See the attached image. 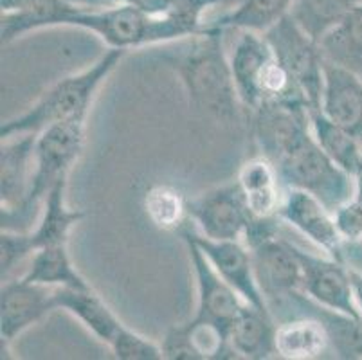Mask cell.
Listing matches in <instances>:
<instances>
[{
	"instance_id": "1",
	"label": "cell",
	"mask_w": 362,
	"mask_h": 360,
	"mask_svg": "<svg viewBox=\"0 0 362 360\" xmlns=\"http://www.w3.org/2000/svg\"><path fill=\"white\" fill-rule=\"evenodd\" d=\"M226 29L204 25L182 49L163 54L179 76L189 103L223 124L240 117V98L233 81L229 56L223 51Z\"/></svg>"
},
{
	"instance_id": "2",
	"label": "cell",
	"mask_w": 362,
	"mask_h": 360,
	"mask_svg": "<svg viewBox=\"0 0 362 360\" xmlns=\"http://www.w3.org/2000/svg\"><path fill=\"white\" fill-rule=\"evenodd\" d=\"M124 52L108 49L90 67L58 79L22 114L8 119L0 127V137L18 134H40L47 127L74 117H88L98 91L119 65Z\"/></svg>"
},
{
	"instance_id": "3",
	"label": "cell",
	"mask_w": 362,
	"mask_h": 360,
	"mask_svg": "<svg viewBox=\"0 0 362 360\" xmlns=\"http://www.w3.org/2000/svg\"><path fill=\"white\" fill-rule=\"evenodd\" d=\"M85 132L87 117H74L51 124L38 134L29 193L18 209L2 211V226L11 220L28 222L44 202L51 187L62 178H67L71 168L83 151Z\"/></svg>"
},
{
	"instance_id": "4",
	"label": "cell",
	"mask_w": 362,
	"mask_h": 360,
	"mask_svg": "<svg viewBox=\"0 0 362 360\" xmlns=\"http://www.w3.org/2000/svg\"><path fill=\"white\" fill-rule=\"evenodd\" d=\"M283 187L303 190L319 198L332 213L350 200L355 178L335 164L317 144L314 134L305 137L276 163Z\"/></svg>"
},
{
	"instance_id": "5",
	"label": "cell",
	"mask_w": 362,
	"mask_h": 360,
	"mask_svg": "<svg viewBox=\"0 0 362 360\" xmlns=\"http://www.w3.org/2000/svg\"><path fill=\"white\" fill-rule=\"evenodd\" d=\"M276 59L287 69L310 108H319L325 81V56L319 42L303 31L291 13L263 33Z\"/></svg>"
},
{
	"instance_id": "6",
	"label": "cell",
	"mask_w": 362,
	"mask_h": 360,
	"mask_svg": "<svg viewBox=\"0 0 362 360\" xmlns=\"http://www.w3.org/2000/svg\"><path fill=\"white\" fill-rule=\"evenodd\" d=\"M67 28L85 29L100 36L108 49L130 51L157 44L156 16L127 4H112L103 9L80 4L67 22Z\"/></svg>"
},
{
	"instance_id": "7",
	"label": "cell",
	"mask_w": 362,
	"mask_h": 360,
	"mask_svg": "<svg viewBox=\"0 0 362 360\" xmlns=\"http://www.w3.org/2000/svg\"><path fill=\"white\" fill-rule=\"evenodd\" d=\"M187 216L200 234L213 240H243L256 218L236 180L187 198Z\"/></svg>"
},
{
	"instance_id": "8",
	"label": "cell",
	"mask_w": 362,
	"mask_h": 360,
	"mask_svg": "<svg viewBox=\"0 0 362 360\" xmlns=\"http://www.w3.org/2000/svg\"><path fill=\"white\" fill-rule=\"evenodd\" d=\"M247 247L251 249L256 281L271 313L294 294L303 292V270L294 243L274 234Z\"/></svg>"
},
{
	"instance_id": "9",
	"label": "cell",
	"mask_w": 362,
	"mask_h": 360,
	"mask_svg": "<svg viewBox=\"0 0 362 360\" xmlns=\"http://www.w3.org/2000/svg\"><path fill=\"white\" fill-rule=\"evenodd\" d=\"M310 134V108L301 101H263L252 110V135L259 155L274 164Z\"/></svg>"
},
{
	"instance_id": "10",
	"label": "cell",
	"mask_w": 362,
	"mask_h": 360,
	"mask_svg": "<svg viewBox=\"0 0 362 360\" xmlns=\"http://www.w3.org/2000/svg\"><path fill=\"white\" fill-rule=\"evenodd\" d=\"M58 310L54 286L40 285L18 277L6 279L0 289V342L2 359L8 356L16 337L44 321Z\"/></svg>"
},
{
	"instance_id": "11",
	"label": "cell",
	"mask_w": 362,
	"mask_h": 360,
	"mask_svg": "<svg viewBox=\"0 0 362 360\" xmlns=\"http://www.w3.org/2000/svg\"><path fill=\"white\" fill-rule=\"evenodd\" d=\"M179 233L180 236L189 238L197 243L218 276L242 296L243 301L259 310L271 312L256 281L251 249L245 245L243 240H213L200 234L187 223Z\"/></svg>"
},
{
	"instance_id": "12",
	"label": "cell",
	"mask_w": 362,
	"mask_h": 360,
	"mask_svg": "<svg viewBox=\"0 0 362 360\" xmlns=\"http://www.w3.org/2000/svg\"><path fill=\"white\" fill-rule=\"evenodd\" d=\"M301 263L303 294L325 308L337 310L354 317H362L355 301L350 267L332 256H317L294 245Z\"/></svg>"
},
{
	"instance_id": "13",
	"label": "cell",
	"mask_w": 362,
	"mask_h": 360,
	"mask_svg": "<svg viewBox=\"0 0 362 360\" xmlns=\"http://www.w3.org/2000/svg\"><path fill=\"white\" fill-rule=\"evenodd\" d=\"M279 220L307 236L328 256L344 262V240L335 223L334 213L314 194L285 187L278 209Z\"/></svg>"
},
{
	"instance_id": "14",
	"label": "cell",
	"mask_w": 362,
	"mask_h": 360,
	"mask_svg": "<svg viewBox=\"0 0 362 360\" xmlns=\"http://www.w3.org/2000/svg\"><path fill=\"white\" fill-rule=\"evenodd\" d=\"M187 256L192 263L197 283V313L195 317L222 326L229 333V326L235 321L243 306L247 305L231 285H227L213 265L207 262L202 250L189 238H184Z\"/></svg>"
},
{
	"instance_id": "15",
	"label": "cell",
	"mask_w": 362,
	"mask_h": 360,
	"mask_svg": "<svg viewBox=\"0 0 362 360\" xmlns=\"http://www.w3.org/2000/svg\"><path fill=\"white\" fill-rule=\"evenodd\" d=\"M296 315H312L321 321L327 330L334 356L344 360L362 359V317L325 308L303 292L294 294L291 299L272 310V317H279L281 321Z\"/></svg>"
},
{
	"instance_id": "16",
	"label": "cell",
	"mask_w": 362,
	"mask_h": 360,
	"mask_svg": "<svg viewBox=\"0 0 362 360\" xmlns=\"http://www.w3.org/2000/svg\"><path fill=\"white\" fill-rule=\"evenodd\" d=\"M160 348L164 359L171 360L236 359L229 344L227 330L200 317L171 326L160 342Z\"/></svg>"
},
{
	"instance_id": "17",
	"label": "cell",
	"mask_w": 362,
	"mask_h": 360,
	"mask_svg": "<svg viewBox=\"0 0 362 360\" xmlns=\"http://www.w3.org/2000/svg\"><path fill=\"white\" fill-rule=\"evenodd\" d=\"M272 59L274 52L263 33L242 31L229 56V64L240 103L251 112L262 103L263 79Z\"/></svg>"
},
{
	"instance_id": "18",
	"label": "cell",
	"mask_w": 362,
	"mask_h": 360,
	"mask_svg": "<svg viewBox=\"0 0 362 360\" xmlns=\"http://www.w3.org/2000/svg\"><path fill=\"white\" fill-rule=\"evenodd\" d=\"M319 110L362 141V76L325 59Z\"/></svg>"
},
{
	"instance_id": "19",
	"label": "cell",
	"mask_w": 362,
	"mask_h": 360,
	"mask_svg": "<svg viewBox=\"0 0 362 360\" xmlns=\"http://www.w3.org/2000/svg\"><path fill=\"white\" fill-rule=\"evenodd\" d=\"M38 134H18L2 139L0 148V204L2 211L22 206L35 170V146Z\"/></svg>"
},
{
	"instance_id": "20",
	"label": "cell",
	"mask_w": 362,
	"mask_h": 360,
	"mask_svg": "<svg viewBox=\"0 0 362 360\" xmlns=\"http://www.w3.org/2000/svg\"><path fill=\"white\" fill-rule=\"evenodd\" d=\"M56 305L58 310H65L76 317L92 335L110 348L117 341V337L127 330L119 321V317L112 312L110 306L88 289H56Z\"/></svg>"
},
{
	"instance_id": "21",
	"label": "cell",
	"mask_w": 362,
	"mask_h": 360,
	"mask_svg": "<svg viewBox=\"0 0 362 360\" xmlns=\"http://www.w3.org/2000/svg\"><path fill=\"white\" fill-rule=\"evenodd\" d=\"M276 326L271 312L247 303L229 326V344L236 359L265 360L276 356Z\"/></svg>"
},
{
	"instance_id": "22",
	"label": "cell",
	"mask_w": 362,
	"mask_h": 360,
	"mask_svg": "<svg viewBox=\"0 0 362 360\" xmlns=\"http://www.w3.org/2000/svg\"><path fill=\"white\" fill-rule=\"evenodd\" d=\"M236 182L242 190L245 202L256 218L278 216L281 197L279 193L278 168L263 155H256L240 166Z\"/></svg>"
},
{
	"instance_id": "23",
	"label": "cell",
	"mask_w": 362,
	"mask_h": 360,
	"mask_svg": "<svg viewBox=\"0 0 362 360\" xmlns=\"http://www.w3.org/2000/svg\"><path fill=\"white\" fill-rule=\"evenodd\" d=\"M332 353L327 330L312 315L288 317L276 326V356L285 360H317Z\"/></svg>"
},
{
	"instance_id": "24",
	"label": "cell",
	"mask_w": 362,
	"mask_h": 360,
	"mask_svg": "<svg viewBox=\"0 0 362 360\" xmlns=\"http://www.w3.org/2000/svg\"><path fill=\"white\" fill-rule=\"evenodd\" d=\"M72 0H36L35 4L11 13H2L0 36L2 45L11 44L31 31L45 28H67V22L78 9Z\"/></svg>"
},
{
	"instance_id": "25",
	"label": "cell",
	"mask_w": 362,
	"mask_h": 360,
	"mask_svg": "<svg viewBox=\"0 0 362 360\" xmlns=\"http://www.w3.org/2000/svg\"><path fill=\"white\" fill-rule=\"evenodd\" d=\"M83 218V211L71 209L67 206V178L58 180L44 198V209H42L38 226L35 227V231H31L35 249L38 250L49 245H67L71 231Z\"/></svg>"
},
{
	"instance_id": "26",
	"label": "cell",
	"mask_w": 362,
	"mask_h": 360,
	"mask_svg": "<svg viewBox=\"0 0 362 360\" xmlns=\"http://www.w3.org/2000/svg\"><path fill=\"white\" fill-rule=\"evenodd\" d=\"M24 279L54 289H88L90 283L76 269L67 245L42 247L31 256Z\"/></svg>"
},
{
	"instance_id": "27",
	"label": "cell",
	"mask_w": 362,
	"mask_h": 360,
	"mask_svg": "<svg viewBox=\"0 0 362 360\" xmlns=\"http://www.w3.org/2000/svg\"><path fill=\"white\" fill-rule=\"evenodd\" d=\"M319 47L327 62L362 76V4L322 36Z\"/></svg>"
},
{
	"instance_id": "28",
	"label": "cell",
	"mask_w": 362,
	"mask_h": 360,
	"mask_svg": "<svg viewBox=\"0 0 362 360\" xmlns=\"http://www.w3.org/2000/svg\"><path fill=\"white\" fill-rule=\"evenodd\" d=\"M310 128L319 146L335 164L354 178L362 173V141L332 123L319 108H310Z\"/></svg>"
},
{
	"instance_id": "29",
	"label": "cell",
	"mask_w": 362,
	"mask_h": 360,
	"mask_svg": "<svg viewBox=\"0 0 362 360\" xmlns=\"http://www.w3.org/2000/svg\"><path fill=\"white\" fill-rule=\"evenodd\" d=\"M292 4L294 0H240L233 11L226 13L207 25L265 33L291 13Z\"/></svg>"
},
{
	"instance_id": "30",
	"label": "cell",
	"mask_w": 362,
	"mask_h": 360,
	"mask_svg": "<svg viewBox=\"0 0 362 360\" xmlns=\"http://www.w3.org/2000/svg\"><path fill=\"white\" fill-rule=\"evenodd\" d=\"M362 0H294L291 16L315 42L327 35Z\"/></svg>"
},
{
	"instance_id": "31",
	"label": "cell",
	"mask_w": 362,
	"mask_h": 360,
	"mask_svg": "<svg viewBox=\"0 0 362 360\" xmlns=\"http://www.w3.org/2000/svg\"><path fill=\"white\" fill-rule=\"evenodd\" d=\"M144 213L150 222L163 231H180L186 226L187 198L170 184H156L144 193Z\"/></svg>"
},
{
	"instance_id": "32",
	"label": "cell",
	"mask_w": 362,
	"mask_h": 360,
	"mask_svg": "<svg viewBox=\"0 0 362 360\" xmlns=\"http://www.w3.org/2000/svg\"><path fill=\"white\" fill-rule=\"evenodd\" d=\"M36 252L31 231L2 229L0 233V277L9 279L13 270L24 262L25 257Z\"/></svg>"
},
{
	"instance_id": "33",
	"label": "cell",
	"mask_w": 362,
	"mask_h": 360,
	"mask_svg": "<svg viewBox=\"0 0 362 360\" xmlns=\"http://www.w3.org/2000/svg\"><path fill=\"white\" fill-rule=\"evenodd\" d=\"M334 218L344 242L362 243V173L355 177V190L350 200L335 211Z\"/></svg>"
},
{
	"instance_id": "34",
	"label": "cell",
	"mask_w": 362,
	"mask_h": 360,
	"mask_svg": "<svg viewBox=\"0 0 362 360\" xmlns=\"http://www.w3.org/2000/svg\"><path fill=\"white\" fill-rule=\"evenodd\" d=\"M116 359L121 360H160L164 359L163 348L157 342L150 341L148 337L134 332L127 326L117 341L110 346Z\"/></svg>"
},
{
	"instance_id": "35",
	"label": "cell",
	"mask_w": 362,
	"mask_h": 360,
	"mask_svg": "<svg viewBox=\"0 0 362 360\" xmlns=\"http://www.w3.org/2000/svg\"><path fill=\"white\" fill-rule=\"evenodd\" d=\"M76 4L90 6V8H100V6L112 4H127L141 9L143 13L151 16H163L177 4V0H72Z\"/></svg>"
},
{
	"instance_id": "36",
	"label": "cell",
	"mask_w": 362,
	"mask_h": 360,
	"mask_svg": "<svg viewBox=\"0 0 362 360\" xmlns=\"http://www.w3.org/2000/svg\"><path fill=\"white\" fill-rule=\"evenodd\" d=\"M350 277H351V285H354V294H355V301H357L358 310L362 313V272L361 270L350 267Z\"/></svg>"
},
{
	"instance_id": "37",
	"label": "cell",
	"mask_w": 362,
	"mask_h": 360,
	"mask_svg": "<svg viewBox=\"0 0 362 360\" xmlns=\"http://www.w3.org/2000/svg\"><path fill=\"white\" fill-rule=\"evenodd\" d=\"M35 2L36 0H0V6H2V13H11L28 8V6L35 4Z\"/></svg>"
}]
</instances>
